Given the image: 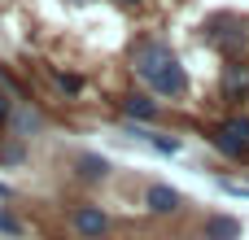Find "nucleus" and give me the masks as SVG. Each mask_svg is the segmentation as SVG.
<instances>
[{
  "label": "nucleus",
  "mask_w": 249,
  "mask_h": 240,
  "mask_svg": "<svg viewBox=\"0 0 249 240\" xmlns=\"http://www.w3.org/2000/svg\"><path fill=\"white\" fill-rule=\"evenodd\" d=\"M131 66H136V74H140L158 96H184V92H188V74H184L179 57H175L162 39H140L136 52H131Z\"/></svg>",
  "instance_id": "nucleus-1"
},
{
  "label": "nucleus",
  "mask_w": 249,
  "mask_h": 240,
  "mask_svg": "<svg viewBox=\"0 0 249 240\" xmlns=\"http://www.w3.org/2000/svg\"><path fill=\"white\" fill-rule=\"evenodd\" d=\"M210 144L223 153V157H249V118H223L214 131H210Z\"/></svg>",
  "instance_id": "nucleus-2"
},
{
  "label": "nucleus",
  "mask_w": 249,
  "mask_h": 240,
  "mask_svg": "<svg viewBox=\"0 0 249 240\" xmlns=\"http://www.w3.org/2000/svg\"><path fill=\"white\" fill-rule=\"evenodd\" d=\"M210 39H214L223 52H232V57H236V52H245L249 31L236 22V17H214V22H210Z\"/></svg>",
  "instance_id": "nucleus-3"
},
{
  "label": "nucleus",
  "mask_w": 249,
  "mask_h": 240,
  "mask_svg": "<svg viewBox=\"0 0 249 240\" xmlns=\"http://www.w3.org/2000/svg\"><path fill=\"white\" fill-rule=\"evenodd\" d=\"M70 227H74L83 240H101L105 232H109V214H105L101 206H79V210L70 214Z\"/></svg>",
  "instance_id": "nucleus-4"
},
{
  "label": "nucleus",
  "mask_w": 249,
  "mask_h": 240,
  "mask_svg": "<svg viewBox=\"0 0 249 240\" xmlns=\"http://www.w3.org/2000/svg\"><path fill=\"white\" fill-rule=\"evenodd\" d=\"M144 206H149V214H158V219H166V214H179V206H184V197H179L175 188H166V184H153V188L144 192Z\"/></svg>",
  "instance_id": "nucleus-5"
},
{
  "label": "nucleus",
  "mask_w": 249,
  "mask_h": 240,
  "mask_svg": "<svg viewBox=\"0 0 249 240\" xmlns=\"http://www.w3.org/2000/svg\"><path fill=\"white\" fill-rule=\"evenodd\" d=\"M201 236H206V240H236V236H241V223L228 219V214H214V219H206Z\"/></svg>",
  "instance_id": "nucleus-6"
},
{
  "label": "nucleus",
  "mask_w": 249,
  "mask_h": 240,
  "mask_svg": "<svg viewBox=\"0 0 249 240\" xmlns=\"http://www.w3.org/2000/svg\"><path fill=\"white\" fill-rule=\"evenodd\" d=\"M123 109H127L131 118H140V122H153V118H158V101H153V96H144V92L123 96Z\"/></svg>",
  "instance_id": "nucleus-7"
},
{
  "label": "nucleus",
  "mask_w": 249,
  "mask_h": 240,
  "mask_svg": "<svg viewBox=\"0 0 249 240\" xmlns=\"http://www.w3.org/2000/svg\"><path fill=\"white\" fill-rule=\"evenodd\" d=\"M74 166H79V179H105V175H109V162L96 157V153H83Z\"/></svg>",
  "instance_id": "nucleus-8"
},
{
  "label": "nucleus",
  "mask_w": 249,
  "mask_h": 240,
  "mask_svg": "<svg viewBox=\"0 0 249 240\" xmlns=\"http://www.w3.org/2000/svg\"><path fill=\"white\" fill-rule=\"evenodd\" d=\"M223 87H228V96H245V92H249V70H245V66H228Z\"/></svg>",
  "instance_id": "nucleus-9"
},
{
  "label": "nucleus",
  "mask_w": 249,
  "mask_h": 240,
  "mask_svg": "<svg viewBox=\"0 0 249 240\" xmlns=\"http://www.w3.org/2000/svg\"><path fill=\"white\" fill-rule=\"evenodd\" d=\"M136 136H140V140H149L158 153H179V140H175V136H153V131H136Z\"/></svg>",
  "instance_id": "nucleus-10"
},
{
  "label": "nucleus",
  "mask_w": 249,
  "mask_h": 240,
  "mask_svg": "<svg viewBox=\"0 0 249 240\" xmlns=\"http://www.w3.org/2000/svg\"><path fill=\"white\" fill-rule=\"evenodd\" d=\"M57 87L74 96V92H83V79H79V74H57Z\"/></svg>",
  "instance_id": "nucleus-11"
},
{
  "label": "nucleus",
  "mask_w": 249,
  "mask_h": 240,
  "mask_svg": "<svg viewBox=\"0 0 249 240\" xmlns=\"http://www.w3.org/2000/svg\"><path fill=\"white\" fill-rule=\"evenodd\" d=\"M0 232H4V236H22V223H18L13 214H4V210H0Z\"/></svg>",
  "instance_id": "nucleus-12"
},
{
  "label": "nucleus",
  "mask_w": 249,
  "mask_h": 240,
  "mask_svg": "<svg viewBox=\"0 0 249 240\" xmlns=\"http://www.w3.org/2000/svg\"><path fill=\"white\" fill-rule=\"evenodd\" d=\"M9 118H13V92L0 87V122H9Z\"/></svg>",
  "instance_id": "nucleus-13"
},
{
  "label": "nucleus",
  "mask_w": 249,
  "mask_h": 240,
  "mask_svg": "<svg viewBox=\"0 0 249 240\" xmlns=\"http://www.w3.org/2000/svg\"><path fill=\"white\" fill-rule=\"evenodd\" d=\"M0 162H4V166H18V162H22V149H18V144H13V149H4V153H0Z\"/></svg>",
  "instance_id": "nucleus-14"
},
{
  "label": "nucleus",
  "mask_w": 249,
  "mask_h": 240,
  "mask_svg": "<svg viewBox=\"0 0 249 240\" xmlns=\"http://www.w3.org/2000/svg\"><path fill=\"white\" fill-rule=\"evenodd\" d=\"M223 192H232V197H249V184H223Z\"/></svg>",
  "instance_id": "nucleus-15"
},
{
  "label": "nucleus",
  "mask_w": 249,
  "mask_h": 240,
  "mask_svg": "<svg viewBox=\"0 0 249 240\" xmlns=\"http://www.w3.org/2000/svg\"><path fill=\"white\" fill-rule=\"evenodd\" d=\"M118 4H140V0H118Z\"/></svg>",
  "instance_id": "nucleus-16"
},
{
  "label": "nucleus",
  "mask_w": 249,
  "mask_h": 240,
  "mask_svg": "<svg viewBox=\"0 0 249 240\" xmlns=\"http://www.w3.org/2000/svg\"><path fill=\"white\" fill-rule=\"evenodd\" d=\"M74 4H83V0H74Z\"/></svg>",
  "instance_id": "nucleus-17"
}]
</instances>
